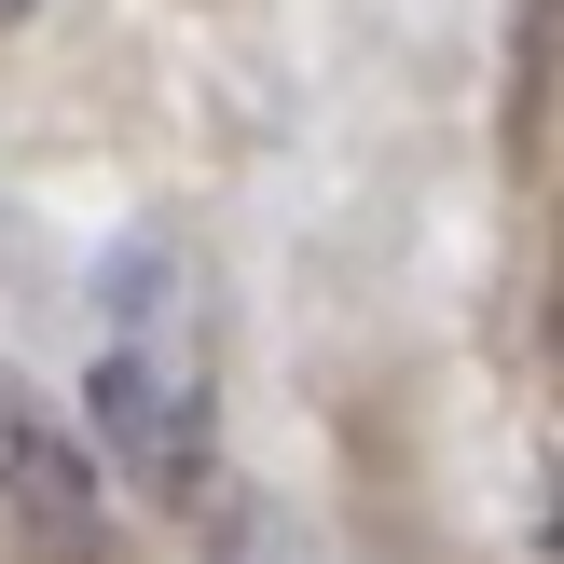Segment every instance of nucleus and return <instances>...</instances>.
Listing matches in <instances>:
<instances>
[{
  "mask_svg": "<svg viewBox=\"0 0 564 564\" xmlns=\"http://www.w3.org/2000/svg\"><path fill=\"white\" fill-rule=\"evenodd\" d=\"M97 441H110V468H124L152 510H193L207 496V413H220V303H207V275H193V248L180 235H138V248H110V275H97Z\"/></svg>",
  "mask_w": 564,
  "mask_h": 564,
  "instance_id": "1",
  "label": "nucleus"
},
{
  "mask_svg": "<svg viewBox=\"0 0 564 564\" xmlns=\"http://www.w3.org/2000/svg\"><path fill=\"white\" fill-rule=\"evenodd\" d=\"M0 538H14V564H110V510L83 482V455L14 386H0Z\"/></svg>",
  "mask_w": 564,
  "mask_h": 564,
  "instance_id": "2",
  "label": "nucleus"
},
{
  "mask_svg": "<svg viewBox=\"0 0 564 564\" xmlns=\"http://www.w3.org/2000/svg\"><path fill=\"white\" fill-rule=\"evenodd\" d=\"M14 14H28V0H0V28H14Z\"/></svg>",
  "mask_w": 564,
  "mask_h": 564,
  "instance_id": "3",
  "label": "nucleus"
}]
</instances>
